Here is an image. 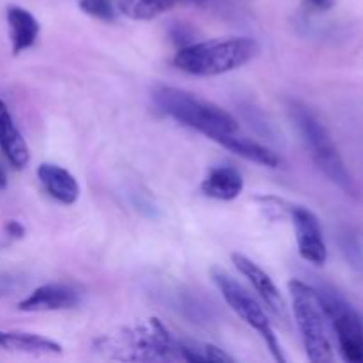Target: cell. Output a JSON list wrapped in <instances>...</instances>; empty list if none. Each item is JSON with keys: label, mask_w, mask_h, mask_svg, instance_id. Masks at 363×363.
<instances>
[{"label": "cell", "mask_w": 363, "mask_h": 363, "mask_svg": "<svg viewBox=\"0 0 363 363\" xmlns=\"http://www.w3.org/2000/svg\"><path fill=\"white\" fill-rule=\"evenodd\" d=\"M98 350L116 360H181V340L174 339L156 318L149 319L145 325L124 328L113 335H105L98 340Z\"/></svg>", "instance_id": "6da1fadb"}, {"label": "cell", "mask_w": 363, "mask_h": 363, "mask_svg": "<svg viewBox=\"0 0 363 363\" xmlns=\"http://www.w3.org/2000/svg\"><path fill=\"white\" fill-rule=\"evenodd\" d=\"M257 55L259 45L250 38L209 39L183 46L174 57V64L194 77H216L245 66Z\"/></svg>", "instance_id": "7a4b0ae2"}, {"label": "cell", "mask_w": 363, "mask_h": 363, "mask_svg": "<svg viewBox=\"0 0 363 363\" xmlns=\"http://www.w3.org/2000/svg\"><path fill=\"white\" fill-rule=\"evenodd\" d=\"M152 98L163 113L211 140L240 130L238 121L227 110L181 89L158 87Z\"/></svg>", "instance_id": "3957f363"}, {"label": "cell", "mask_w": 363, "mask_h": 363, "mask_svg": "<svg viewBox=\"0 0 363 363\" xmlns=\"http://www.w3.org/2000/svg\"><path fill=\"white\" fill-rule=\"evenodd\" d=\"M289 293L293 298V312L308 360L314 363L333 362L332 342L326 330V314L319 300L318 289L301 280H291Z\"/></svg>", "instance_id": "277c9868"}, {"label": "cell", "mask_w": 363, "mask_h": 363, "mask_svg": "<svg viewBox=\"0 0 363 363\" xmlns=\"http://www.w3.org/2000/svg\"><path fill=\"white\" fill-rule=\"evenodd\" d=\"M291 113H293L294 123H296L301 138H303L311 156L314 158L318 169L342 191L350 195L357 194L353 177L347 172L346 165H344L328 130L323 126L321 121L307 106L298 105V103L291 105Z\"/></svg>", "instance_id": "5b68a950"}, {"label": "cell", "mask_w": 363, "mask_h": 363, "mask_svg": "<svg viewBox=\"0 0 363 363\" xmlns=\"http://www.w3.org/2000/svg\"><path fill=\"white\" fill-rule=\"evenodd\" d=\"M211 277L215 280L216 287L220 289L222 296L225 298V301L229 303V307L247 323L250 328H254L259 335L262 337V340L266 342V346L269 347L272 354L275 357V360L286 362L282 354V347H280L279 339H277L275 332H273V326L269 323L268 315L262 311L261 305L255 301V298L241 286L240 282L233 279L229 273H225L220 268L211 269Z\"/></svg>", "instance_id": "8992f818"}, {"label": "cell", "mask_w": 363, "mask_h": 363, "mask_svg": "<svg viewBox=\"0 0 363 363\" xmlns=\"http://www.w3.org/2000/svg\"><path fill=\"white\" fill-rule=\"evenodd\" d=\"M319 300L337 333L340 353L346 362L363 363V321L358 312L335 291H318Z\"/></svg>", "instance_id": "52a82bcc"}, {"label": "cell", "mask_w": 363, "mask_h": 363, "mask_svg": "<svg viewBox=\"0 0 363 363\" xmlns=\"http://www.w3.org/2000/svg\"><path fill=\"white\" fill-rule=\"evenodd\" d=\"M291 218H293L294 230H296L298 252L307 262L315 266H323L328 257L325 236H323L319 218L303 206L291 208Z\"/></svg>", "instance_id": "ba28073f"}, {"label": "cell", "mask_w": 363, "mask_h": 363, "mask_svg": "<svg viewBox=\"0 0 363 363\" xmlns=\"http://www.w3.org/2000/svg\"><path fill=\"white\" fill-rule=\"evenodd\" d=\"M230 259H233L238 272L254 286V289L257 291L261 300L268 305L269 311H272L279 319L287 321V318H289V315H287V305L286 301H284V296L280 294L279 287H277L275 282L272 280V277H269L261 266L255 264L252 259L245 257L243 254H233Z\"/></svg>", "instance_id": "9c48e42d"}, {"label": "cell", "mask_w": 363, "mask_h": 363, "mask_svg": "<svg viewBox=\"0 0 363 363\" xmlns=\"http://www.w3.org/2000/svg\"><path fill=\"white\" fill-rule=\"evenodd\" d=\"M80 296L77 291L64 284H46L32 291L25 300L18 303L21 312H55L77 307Z\"/></svg>", "instance_id": "30bf717a"}, {"label": "cell", "mask_w": 363, "mask_h": 363, "mask_svg": "<svg viewBox=\"0 0 363 363\" xmlns=\"http://www.w3.org/2000/svg\"><path fill=\"white\" fill-rule=\"evenodd\" d=\"M38 179L46 194L60 204L71 206L78 201L80 186L69 170L55 163H41L38 169Z\"/></svg>", "instance_id": "8fae6325"}, {"label": "cell", "mask_w": 363, "mask_h": 363, "mask_svg": "<svg viewBox=\"0 0 363 363\" xmlns=\"http://www.w3.org/2000/svg\"><path fill=\"white\" fill-rule=\"evenodd\" d=\"M0 149L14 169L21 170L30 162V151L23 135L14 124L9 108L0 99Z\"/></svg>", "instance_id": "7c38bea8"}, {"label": "cell", "mask_w": 363, "mask_h": 363, "mask_svg": "<svg viewBox=\"0 0 363 363\" xmlns=\"http://www.w3.org/2000/svg\"><path fill=\"white\" fill-rule=\"evenodd\" d=\"M245 188L243 176L233 167H215L202 181L201 190L216 201H234Z\"/></svg>", "instance_id": "4fadbf2b"}, {"label": "cell", "mask_w": 363, "mask_h": 363, "mask_svg": "<svg viewBox=\"0 0 363 363\" xmlns=\"http://www.w3.org/2000/svg\"><path fill=\"white\" fill-rule=\"evenodd\" d=\"M6 18L7 25H9L11 45H13L14 55L28 50L38 41L39 23L34 14L20 6H9L6 11Z\"/></svg>", "instance_id": "5bb4252c"}, {"label": "cell", "mask_w": 363, "mask_h": 363, "mask_svg": "<svg viewBox=\"0 0 363 363\" xmlns=\"http://www.w3.org/2000/svg\"><path fill=\"white\" fill-rule=\"evenodd\" d=\"M0 347L11 353L34 354V357L62 353V346L59 342L27 332H0Z\"/></svg>", "instance_id": "9a60e30c"}, {"label": "cell", "mask_w": 363, "mask_h": 363, "mask_svg": "<svg viewBox=\"0 0 363 363\" xmlns=\"http://www.w3.org/2000/svg\"><path fill=\"white\" fill-rule=\"evenodd\" d=\"M215 142L222 145V147L229 149L234 155L241 156V158L248 160V162L257 163V165L272 167V169L280 165V156L277 155L275 151H272V149L266 147V145H261L259 142L250 140V138L240 137L238 131L236 133L222 135V137L216 138Z\"/></svg>", "instance_id": "2e32d148"}, {"label": "cell", "mask_w": 363, "mask_h": 363, "mask_svg": "<svg viewBox=\"0 0 363 363\" xmlns=\"http://www.w3.org/2000/svg\"><path fill=\"white\" fill-rule=\"evenodd\" d=\"M179 0H119V11L131 20L147 21L172 9Z\"/></svg>", "instance_id": "e0dca14e"}, {"label": "cell", "mask_w": 363, "mask_h": 363, "mask_svg": "<svg viewBox=\"0 0 363 363\" xmlns=\"http://www.w3.org/2000/svg\"><path fill=\"white\" fill-rule=\"evenodd\" d=\"M80 9L87 13L89 16L96 18L101 21H113L116 20V9H113L110 0H80L78 2Z\"/></svg>", "instance_id": "ac0fdd59"}, {"label": "cell", "mask_w": 363, "mask_h": 363, "mask_svg": "<svg viewBox=\"0 0 363 363\" xmlns=\"http://www.w3.org/2000/svg\"><path fill=\"white\" fill-rule=\"evenodd\" d=\"M6 234L9 238H14V240H21L25 236V227L16 220H11V222L6 223Z\"/></svg>", "instance_id": "d6986e66"}, {"label": "cell", "mask_w": 363, "mask_h": 363, "mask_svg": "<svg viewBox=\"0 0 363 363\" xmlns=\"http://www.w3.org/2000/svg\"><path fill=\"white\" fill-rule=\"evenodd\" d=\"M314 7H319V9H328L332 6V0H308Z\"/></svg>", "instance_id": "ffe728a7"}, {"label": "cell", "mask_w": 363, "mask_h": 363, "mask_svg": "<svg viewBox=\"0 0 363 363\" xmlns=\"http://www.w3.org/2000/svg\"><path fill=\"white\" fill-rule=\"evenodd\" d=\"M11 289V284H9V280L7 279H2V277H0V296H2V294H6L7 291Z\"/></svg>", "instance_id": "44dd1931"}, {"label": "cell", "mask_w": 363, "mask_h": 363, "mask_svg": "<svg viewBox=\"0 0 363 363\" xmlns=\"http://www.w3.org/2000/svg\"><path fill=\"white\" fill-rule=\"evenodd\" d=\"M6 186H7V177H6V172H4V169L0 167V190Z\"/></svg>", "instance_id": "7402d4cb"}]
</instances>
